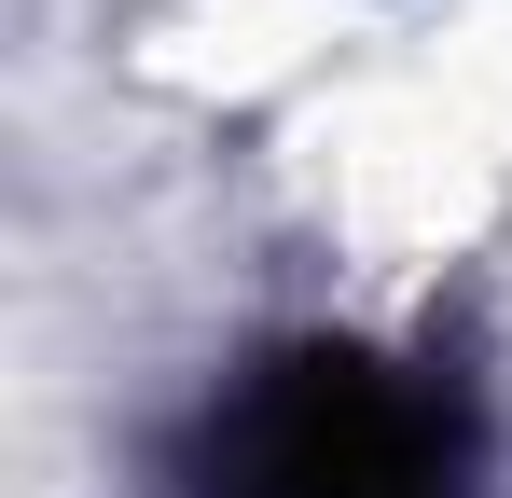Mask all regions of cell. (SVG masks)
I'll use <instances>...</instances> for the list:
<instances>
[{
  "mask_svg": "<svg viewBox=\"0 0 512 498\" xmlns=\"http://www.w3.org/2000/svg\"><path fill=\"white\" fill-rule=\"evenodd\" d=\"M180 498H485V457L443 374L305 332L263 346L236 388H208Z\"/></svg>",
  "mask_w": 512,
  "mask_h": 498,
  "instance_id": "1",
  "label": "cell"
}]
</instances>
